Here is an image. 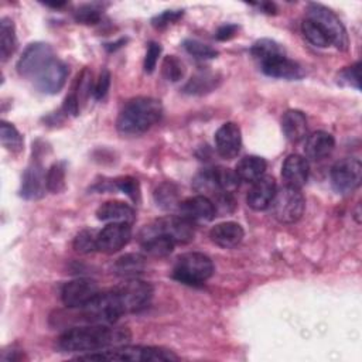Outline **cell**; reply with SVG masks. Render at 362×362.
I'll return each mask as SVG.
<instances>
[{
  "label": "cell",
  "mask_w": 362,
  "mask_h": 362,
  "mask_svg": "<svg viewBox=\"0 0 362 362\" xmlns=\"http://www.w3.org/2000/svg\"><path fill=\"white\" fill-rule=\"evenodd\" d=\"M129 339L127 328L113 327V324H86L64 331L57 344L62 352H96L123 345Z\"/></svg>",
  "instance_id": "obj_1"
},
{
  "label": "cell",
  "mask_w": 362,
  "mask_h": 362,
  "mask_svg": "<svg viewBox=\"0 0 362 362\" xmlns=\"http://www.w3.org/2000/svg\"><path fill=\"white\" fill-rule=\"evenodd\" d=\"M163 116L160 100L147 96L130 99L120 110L116 129L122 134H141L150 130Z\"/></svg>",
  "instance_id": "obj_2"
},
{
  "label": "cell",
  "mask_w": 362,
  "mask_h": 362,
  "mask_svg": "<svg viewBox=\"0 0 362 362\" xmlns=\"http://www.w3.org/2000/svg\"><path fill=\"white\" fill-rule=\"evenodd\" d=\"M76 359L82 361H120V362H158L177 361L178 356L164 348L141 346V345H117L96 352L79 355Z\"/></svg>",
  "instance_id": "obj_3"
},
{
  "label": "cell",
  "mask_w": 362,
  "mask_h": 362,
  "mask_svg": "<svg viewBox=\"0 0 362 362\" xmlns=\"http://www.w3.org/2000/svg\"><path fill=\"white\" fill-rule=\"evenodd\" d=\"M79 310V321L86 324H115L122 314H124L122 303L115 288L99 291L83 307L72 308Z\"/></svg>",
  "instance_id": "obj_4"
},
{
  "label": "cell",
  "mask_w": 362,
  "mask_h": 362,
  "mask_svg": "<svg viewBox=\"0 0 362 362\" xmlns=\"http://www.w3.org/2000/svg\"><path fill=\"white\" fill-rule=\"evenodd\" d=\"M214 273L212 260L199 252L181 255L173 269V279L188 286L204 284Z\"/></svg>",
  "instance_id": "obj_5"
},
{
  "label": "cell",
  "mask_w": 362,
  "mask_h": 362,
  "mask_svg": "<svg viewBox=\"0 0 362 362\" xmlns=\"http://www.w3.org/2000/svg\"><path fill=\"white\" fill-rule=\"evenodd\" d=\"M273 216L281 223L297 222L305 209V199L301 188L284 185L276 191L274 198L270 204Z\"/></svg>",
  "instance_id": "obj_6"
},
{
  "label": "cell",
  "mask_w": 362,
  "mask_h": 362,
  "mask_svg": "<svg viewBox=\"0 0 362 362\" xmlns=\"http://www.w3.org/2000/svg\"><path fill=\"white\" fill-rule=\"evenodd\" d=\"M307 18L320 24L329 37L331 44L335 45L339 51L348 49L349 40L346 30L339 17L331 8L318 3H310L307 7Z\"/></svg>",
  "instance_id": "obj_7"
},
{
  "label": "cell",
  "mask_w": 362,
  "mask_h": 362,
  "mask_svg": "<svg viewBox=\"0 0 362 362\" xmlns=\"http://www.w3.org/2000/svg\"><path fill=\"white\" fill-rule=\"evenodd\" d=\"M362 180V164L359 158L346 157L337 161L331 168V184L338 194L354 192Z\"/></svg>",
  "instance_id": "obj_8"
},
{
  "label": "cell",
  "mask_w": 362,
  "mask_h": 362,
  "mask_svg": "<svg viewBox=\"0 0 362 362\" xmlns=\"http://www.w3.org/2000/svg\"><path fill=\"white\" fill-rule=\"evenodd\" d=\"M122 303L124 314L136 313L148 305L153 297V287L137 279H127L120 286L115 287Z\"/></svg>",
  "instance_id": "obj_9"
},
{
  "label": "cell",
  "mask_w": 362,
  "mask_h": 362,
  "mask_svg": "<svg viewBox=\"0 0 362 362\" xmlns=\"http://www.w3.org/2000/svg\"><path fill=\"white\" fill-rule=\"evenodd\" d=\"M55 58L54 49L47 42H33L21 54L17 62V71L21 76L34 79L42 68Z\"/></svg>",
  "instance_id": "obj_10"
},
{
  "label": "cell",
  "mask_w": 362,
  "mask_h": 362,
  "mask_svg": "<svg viewBox=\"0 0 362 362\" xmlns=\"http://www.w3.org/2000/svg\"><path fill=\"white\" fill-rule=\"evenodd\" d=\"M141 233H164L168 238H171L175 245H185L189 243L194 239L195 230H194V223L181 215L178 216H167L157 219L151 225L146 226Z\"/></svg>",
  "instance_id": "obj_11"
},
{
  "label": "cell",
  "mask_w": 362,
  "mask_h": 362,
  "mask_svg": "<svg viewBox=\"0 0 362 362\" xmlns=\"http://www.w3.org/2000/svg\"><path fill=\"white\" fill-rule=\"evenodd\" d=\"M99 291V286L95 280L81 277L64 284L61 298L68 308H79L89 303Z\"/></svg>",
  "instance_id": "obj_12"
},
{
  "label": "cell",
  "mask_w": 362,
  "mask_h": 362,
  "mask_svg": "<svg viewBox=\"0 0 362 362\" xmlns=\"http://www.w3.org/2000/svg\"><path fill=\"white\" fill-rule=\"evenodd\" d=\"M68 74V65L55 57L51 62L47 64L45 68L41 69V72L33 81L40 92L47 95H55L64 88Z\"/></svg>",
  "instance_id": "obj_13"
},
{
  "label": "cell",
  "mask_w": 362,
  "mask_h": 362,
  "mask_svg": "<svg viewBox=\"0 0 362 362\" xmlns=\"http://www.w3.org/2000/svg\"><path fill=\"white\" fill-rule=\"evenodd\" d=\"M132 238L130 223L110 222L96 236V247L102 253H116L124 247Z\"/></svg>",
  "instance_id": "obj_14"
},
{
  "label": "cell",
  "mask_w": 362,
  "mask_h": 362,
  "mask_svg": "<svg viewBox=\"0 0 362 362\" xmlns=\"http://www.w3.org/2000/svg\"><path fill=\"white\" fill-rule=\"evenodd\" d=\"M260 69L263 74L272 78H280V79H300L304 76V71L301 65L288 57L284 55V52L274 54L262 62H259Z\"/></svg>",
  "instance_id": "obj_15"
},
{
  "label": "cell",
  "mask_w": 362,
  "mask_h": 362,
  "mask_svg": "<svg viewBox=\"0 0 362 362\" xmlns=\"http://www.w3.org/2000/svg\"><path fill=\"white\" fill-rule=\"evenodd\" d=\"M47 189V173L38 160H33L24 170L20 195L24 199H38Z\"/></svg>",
  "instance_id": "obj_16"
},
{
  "label": "cell",
  "mask_w": 362,
  "mask_h": 362,
  "mask_svg": "<svg viewBox=\"0 0 362 362\" xmlns=\"http://www.w3.org/2000/svg\"><path fill=\"white\" fill-rule=\"evenodd\" d=\"M242 147V132L235 122L223 123L215 133V148L222 158H235Z\"/></svg>",
  "instance_id": "obj_17"
},
{
  "label": "cell",
  "mask_w": 362,
  "mask_h": 362,
  "mask_svg": "<svg viewBox=\"0 0 362 362\" xmlns=\"http://www.w3.org/2000/svg\"><path fill=\"white\" fill-rule=\"evenodd\" d=\"M180 215L192 223L195 222H209L215 218L216 209L211 198L205 195H194L180 202Z\"/></svg>",
  "instance_id": "obj_18"
},
{
  "label": "cell",
  "mask_w": 362,
  "mask_h": 362,
  "mask_svg": "<svg viewBox=\"0 0 362 362\" xmlns=\"http://www.w3.org/2000/svg\"><path fill=\"white\" fill-rule=\"evenodd\" d=\"M276 191V180L272 175H262L255 182H252V188L247 192L246 202L253 211H264L270 206Z\"/></svg>",
  "instance_id": "obj_19"
},
{
  "label": "cell",
  "mask_w": 362,
  "mask_h": 362,
  "mask_svg": "<svg viewBox=\"0 0 362 362\" xmlns=\"http://www.w3.org/2000/svg\"><path fill=\"white\" fill-rule=\"evenodd\" d=\"M308 161L300 154H290L281 167V177L286 185L301 188L308 180Z\"/></svg>",
  "instance_id": "obj_20"
},
{
  "label": "cell",
  "mask_w": 362,
  "mask_h": 362,
  "mask_svg": "<svg viewBox=\"0 0 362 362\" xmlns=\"http://www.w3.org/2000/svg\"><path fill=\"white\" fill-rule=\"evenodd\" d=\"M243 236H245L243 228L238 222H232V221L218 223L209 230L211 240L216 246L223 249H232L238 246L242 242Z\"/></svg>",
  "instance_id": "obj_21"
},
{
  "label": "cell",
  "mask_w": 362,
  "mask_h": 362,
  "mask_svg": "<svg viewBox=\"0 0 362 362\" xmlns=\"http://www.w3.org/2000/svg\"><path fill=\"white\" fill-rule=\"evenodd\" d=\"M334 147H335L334 136L327 132L318 130L307 137L305 144H304V153H305L307 158L318 161V160H322L327 156H329L332 153Z\"/></svg>",
  "instance_id": "obj_22"
},
{
  "label": "cell",
  "mask_w": 362,
  "mask_h": 362,
  "mask_svg": "<svg viewBox=\"0 0 362 362\" xmlns=\"http://www.w3.org/2000/svg\"><path fill=\"white\" fill-rule=\"evenodd\" d=\"M96 218L103 222H123L134 221V209L123 201H106L96 209Z\"/></svg>",
  "instance_id": "obj_23"
},
{
  "label": "cell",
  "mask_w": 362,
  "mask_h": 362,
  "mask_svg": "<svg viewBox=\"0 0 362 362\" xmlns=\"http://www.w3.org/2000/svg\"><path fill=\"white\" fill-rule=\"evenodd\" d=\"M281 130L291 143H298L307 134V117L298 109H288L281 117Z\"/></svg>",
  "instance_id": "obj_24"
},
{
  "label": "cell",
  "mask_w": 362,
  "mask_h": 362,
  "mask_svg": "<svg viewBox=\"0 0 362 362\" xmlns=\"http://www.w3.org/2000/svg\"><path fill=\"white\" fill-rule=\"evenodd\" d=\"M141 249L153 257L168 256L175 246V242L164 233H140Z\"/></svg>",
  "instance_id": "obj_25"
},
{
  "label": "cell",
  "mask_w": 362,
  "mask_h": 362,
  "mask_svg": "<svg viewBox=\"0 0 362 362\" xmlns=\"http://www.w3.org/2000/svg\"><path fill=\"white\" fill-rule=\"evenodd\" d=\"M266 167L267 164L264 158L259 156H246L239 160L235 173L238 174L239 180L246 182H255L257 178L264 175Z\"/></svg>",
  "instance_id": "obj_26"
},
{
  "label": "cell",
  "mask_w": 362,
  "mask_h": 362,
  "mask_svg": "<svg viewBox=\"0 0 362 362\" xmlns=\"http://www.w3.org/2000/svg\"><path fill=\"white\" fill-rule=\"evenodd\" d=\"M115 273L124 279H136L144 270V257L140 255H124L113 266Z\"/></svg>",
  "instance_id": "obj_27"
},
{
  "label": "cell",
  "mask_w": 362,
  "mask_h": 362,
  "mask_svg": "<svg viewBox=\"0 0 362 362\" xmlns=\"http://www.w3.org/2000/svg\"><path fill=\"white\" fill-rule=\"evenodd\" d=\"M17 45L16 28L10 18L3 17L0 21V57L1 61H7L14 52Z\"/></svg>",
  "instance_id": "obj_28"
},
{
  "label": "cell",
  "mask_w": 362,
  "mask_h": 362,
  "mask_svg": "<svg viewBox=\"0 0 362 362\" xmlns=\"http://www.w3.org/2000/svg\"><path fill=\"white\" fill-rule=\"evenodd\" d=\"M218 78L215 74L199 72L192 76L184 86V92L189 95H204L214 90L218 86Z\"/></svg>",
  "instance_id": "obj_29"
},
{
  "label": "cell",
  "mask_w": 362,
  "mask_h": 362,
  "mask_svg": "<svg viewBox=\"0 0 362 362\" xmlns=\"http://www.w3.org/2000/svg\"><path fill=\"white\" fill-rule=\"evenodd\" d=\"M0 141L1 146L8 150L10 153H20L23 150V136L21 133L16 129L14 124L3 120L1 126H0Z\"/></svg>",
  "instance_id": "obj_30"
},
{
  "label": "cell",
  "mask_w": 362,
  "mask_h": 362,
  "mask_svg": "<svg viewBox=\"0 0 362 362\" xmlns=\"http://www.w3.org/2000/svg\"><path fill=\"white\" fill-rule=\"evenodd\" d=\"M301 33L305 37V40L315 47L325 48L331 44V40L327 35V33L324 31V28L310 18H305L301 23Z\"/></svg>",
  "instance_id": "obj_31"
},
{
  "label": "cell",
  "mask_w": 362,
  "mask_h": 362,
  "mask_svg": "<svg viewBox=\"0 0 362 362\" xmlns=\"http://www.w3.org/2000/svg\"><path fill=\"white\" fill-rule=\"evenodd\" d=\"M154 199L157 205L163 209H173L178 208L180 205L178 189L171 182H163L161 185H158L154 191Z\"/></svg>",
  "instance_id": "obj_32"
},
{
  "label": "cell",
  "mask_w": 362,
  "mask_h": 362,
  "mask_svg": "<svg viewBox=\"0 0 362 362\" xmlns=\"http://www.w3.org/2000/svg\"><path fill=\"white\" fill-rule=\"evenodd\" d=\"M65 163L57 161L47 170V191L58 194L65 188Z\"/></svg>",
  "instance_id": "obj_33"
},
{
  "label": "cell",
  "mask_w": 362,
  "mask_h": 362,
  "mask_svg": "<svg viewBox=\"0 0 362 362\" xmlns=\"http://www.w3.org/2000/svg\"><path fill=\"white\" fill-rule=\"evenodd\" d=\"M250 52H252V57L257 61V62H262L263 59L274 55V54H279V52H283L281 47L274 42L273 40H269V38H262L259 41H256L252 48H250Z\"/></svg>",
  "instance_id": "obj_34"
},
{
  "label": "cell",
  "mask_w": 362,
  "mask_h": 362,
  "mask_svg": "<svg viewBox=\"0 0 362 362\" xmlns=\"http://www.w3.org/2000/svg\"><path fill=\"white\" fill-rule=\"evenodd\" d=\"M182 45H184L185 51L197 59H212V58H216V55H218V51L215 48L206 45L198 40H185Z\"/></svg>",
  "instance_id": "obj_35"
},
{
  "label": "cell",
  "mask_w": 362,
  "mask_h": 362,
  "mask_svg": "<svg viewBox=\"0 0 362 362\" xmlns=\"http://www.w3.org/2000/svg\"><path fill=\"white\" fill-rule=\"evenodd\" d=\"M161 72L167 81L177 82L184 76V65L175 55H167L163 59Z\"/></svg>",
  "instance_id": "obj_36"
},
{
  "label": "cell",
  "mask_w": 362,
  "mask_h": 362,
  "mask_svg": "<svg viewBox=\"0 0 362 362\" xmlns=\"http://www.w3.org/2000/svg\"><path fill=\"white\" fill-rule=\"evenodd\" d=\"M216 180L219 184V188L222 192H229L232 194L238 187H239V177L235 173V170L230 168H223V167H216Z\"/></svg>",
  "instance_id": "obj_37"
},
{
  "label": "cell",
  "mask_w": 362,
  "mask_h": 362,
  "mask_svg": "<svg viewBox=\"0 0 362 362\" xmlns=\"http://www.w3.org/2000/svg\"><path fill=\"white\" fill-rule=\"evenodd\" d=\"M75 20L81 24H86V25H93V24H98L100 21V17H102V11L100 8H98L96 6L93 4H85V6H81L75 14H74Z\"/></svg>",
  "instance_id": "obj_38"
},
{
  "label": "cell",
  "mask_w": 362,
  "mask_h": 362,
  "mask_svg": "<svg viewBox=\"0 0 362 362\" xmlns=\"http://www.w3.org/2000/svg\"><path fill=\"white\" fill-rule=\"evenodd\" d=\"M96 236L93 230H82L76 235L74 239V249L79 253H90L93 250H98L96 247Z\"/></svg>",
  "instance_id": "obj_39"
},
{
  "label": "cell",
  "mask_w": 362,
  "mask_h": 362,
  "mask_svg": "<svg viewBox=\"0 0 362 362\" xmlns=\"http://www.w3.org/2000/svg\"><path fill=\"white\" fill-rule=\"evenodd\" d=\"M115 184L123 194H126L134 202H137L140 199V185H139V181L136 178H133V177H120L115 181Z\"/></svg>",
  "instance_id": "obj_40"
},
{
  "label": "cell",
  "mask_w": 362,
  "mask_h": 362,
  "mask_svg": "<svg viewBox=\"0 0 362 362\" xmlns=\"http://www.w3.org/2000/svg\"><path fill=\"white\" fill-rule=\"evenodd\" d=\"M184 11L182 10H165L160 14H157L153 20H151V24L153 27L156 28H164L173 23H177L181 17H182Z\"/></svg>",
  "instance_id": "obj_41"
},
{
  "label": "cell",
  "mask_w": 362,
  "mask_h": 362,
  "mask_svg": "<svg viewBox=\"0 0 362 362\" xmlns=\"http://www.w3.org/2000/svg\"><path fill=\"white\" fill-rule=\"evenodd\" d=\"M161 54V45L158 42H148L147 45V52H146V57H144V71L147 74H151L157 65V61H158V57Z\"/></svg>",
  "instance_id": "obj_42"
},
{
  "label": "cell",
  "mask_w": 362,
  "mask_h": 362,
  "mask_svg": "<svg viewBox=\"0 0 362 362\" xmlns=\"http://www.w3.org/2000/svg\"><path fill=\"white\" fill-rule=\"evenodd\" d=\"M110 86V72L107 69H102L95 86H93V96L96 100H100L106 96Z\"/></svg>",
  "instance_id": "obj_43"
},
{
  "label": "cell",
  "mask_w": 362,
  "mask_h": 362,
  "mask_svg": "<svg viewBox=\"0 0 362 362\" xmlns=\"http://www.w3.org/2000/svg\"><path fill=\"white\" fill-rule=\"evenodd\" d=\"M359 66H361V62H356V64L348 66L346 69H344L339 74V81L345 82L349 86H355L356 89H359Z\"/></svg>",
  "instance_id": "obj_44"
},
{
  "label": "cell",
  "mask_w": 362,
  "mask_h": 362,
  "mask_svg": "<svg viewBox=\"0 0 362 362\" xmlns=\"http://www.w3.org/2000/svg\"><path fill=\"white\" fill-rule=\"evenodd\" d=\"M62 110L65 115H71V116H76L79 113V99L76 96L75 92H71L64 102Z\"/></svg>",
  "instance_id": "obj_45"
},
{
  "label": "cell",
  "mask_w": 362,
  "mask_h": 362,
  "mask_svg": "<svg viewBox=\"0 0 362 362\" xmlns=\"http://www.w3.org/2000/svg\"><path fill=\"white\" fill-rule=\"evenodd\" d=\"M236 33H238V25L228 23V24L221 25V27L216 30L215 37H216V40H219V41H228V40H230L232 37H235Z\"/></svg>",
  "instance_id": "obj_46"
},
{
  "label": "cell",
  "mask_w": 362,
  "mask_h": 362,
  "mask_svg": "<svg viewBox=\"0 0 362 362\" xmlns=\"http://www.w3.org/2000/svg\"><path fill=\"white\" fill-rule=\"evenodd\" d=\"M263 13H267V14H276V6L273 3H259L256 4Z\"/></svg>",
  "instance_id": "obj_47"
},
{
  "label": "cell",
  "mask_w": 362,
  "mask_h": 362,
  "mask_svg": "<svg viewBox=\"0 0 362 362\" xmlns=\"http://www.w3.org/2000/svg\"><path fill=\"white\" fill-rule=\"evenodd\" d=\"M66 3L65 1H54V3H45V6H49V7H54V8H59V7H64Z\"/></svg>",
  "instance_id": "obj_48"
}]
</instances>
